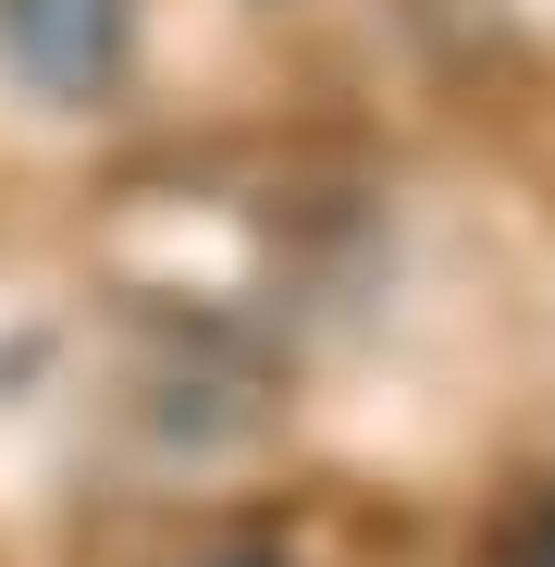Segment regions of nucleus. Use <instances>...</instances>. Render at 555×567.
<instances>
[{"label":"nucleus","instance_id":"obj_1","mask_svg":"<svg viewBox=\"0 0 555 567\" xmlns=\"http://www.w3.org/2000/svg\"><path fill=\"white\" fill-rule=\"evenodd\" d=\"M0 74L38 112H100L136 74V0H0Z\"/></svg>","mask_w":555,"mask_h":567},{"label":"nucleus","instance_id":"obj_2","mask_svg":"<svg viewBox=\"0 0 555 567\" xmlns=\"http://www.w3.org/2000/svg\"><path fill=\"white\" fill-rule=\"evenodd\" d=\"M210 567H285V555H210Z\"/></svg>","mask_w":555,"mask_h":567},{"label":"nucleus","instance_id":"obj_3","mask_svg":"<svg viewBox=\"0 0 555 567\" xmlns=\"http://www.w3.org/2000/svg\"><path fill=\"white\" fill-rule=\"evenodd\" d=\"M531 567H555V530H543V555H531Z\"/></svg>","mask_w":555,"mask_h":567}]
</instances>
